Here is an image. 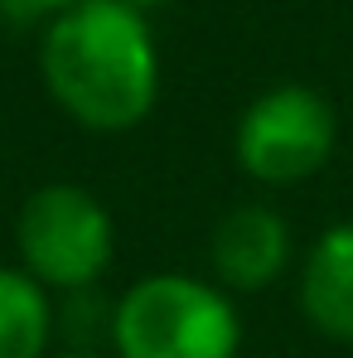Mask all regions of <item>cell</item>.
<instances>
[{"label": "cell", "mask_w": 353, "mask_h": 358, "mask_svg": "<svg viewBox=\"0 0 353 358\" xmlns=\"http://www.w3.org/2000/svg\"><path fill=\"white\" fill-rule=\"evenodd\" d=\"M39 78L63 117L92 136H126L160 102V44L141 10L82 0L39 39Z\"/></svg>", "instance_id": "cell-1"}, {"label": "cell", "mask_w": 353, "mask_h": 358, "mask_svg": "<svg viewBox=\"0 0 353 358\" xmlns=\"http://www.w3.org/2000/svg\"><path fill=\"white\" fill-rule=\"evenodd\" d=\"M242 310L213 276L145 271L136 276L107 320L112 358H237Z\"/></svg>", "instance_id": "cell-2"}, {"label": "cell", "mask_w": 353, "mask_h": 358, "mask_svg": "<svg viewBox=\"0 0 353 358\" xmlns=\"http://www.w3.org/2000/svg\"><path fill=\"white\" fill-rule=\"evenodd\" d=\"M117 262L112 208L73 179H49L24 194L15 213V266L29 271L54 300L97 291Z\"/></svg>", "instance_id": "cell-3"}, {"label": "cell", "mask_w": 353, "mask_h": 358, "mask_svg": "<svg viewBox=\"0 0 353 358\" xmlns=\"http://www.w3.org/2000/svg\"><path fill=\"white\" fill-rule=\"evenodd\" d=\"M339 145L334 102L310 83H271L261 87L233 126L237 170L261 189H295L315 179Z\"/></svg>", "instance_id": "cell-4"}, {"label": "cell", "mask_w": 353, "mask_h": 358, "mask_svg": "<svg viewBox=\"0 0 353 358\" xmlns=\"http://www.w3.org/2000/svg\"><path fill=\"white\" fill-rule=\"evenodd\" d=\"M295 257V228L291 218L266 203V199H247L233 203L213 233H208V276L228 291V296H261L276 281L291 276Z\"/></svg>", "instance_id": "cell-5"}, {"label": "cell", "mask_w": 353, "mask_h": 358, "mask_svg": "<svg viewBox=\"0 0 353 358\" xmlns=\"http://www.w3.org/2000/svg\"><path fill=\"white\" fill-rule=\"evenodd\" d=\"M295 305H300V320L319 339L353 349V218L329 223L300 252Z\"/></svg>", "instance_id": "cell-6"}, {"label": "cell", "mask_w": 353, "mask_h": 358, "mask_svg": "<svg viewBox=\"0 0 353 358\" xmlns=\"http://www.w3.org/2000/svg\"><path fill=\"white\" fill-rule=\"evenodd\" d=\"M54 339L59 300L15 262H0V358H49Z\"/></svg>", "instance_id": "cell-7"}, {"label": "cell", "mask_w": 353, "mask_h": 358, "mask_svg": "<svg viewBox=\"0 0 353 358\" xmlns=\"http://www.w3.org/2000/svg\"><path fill=\"white\" fill-rule=\"evenodd\" d=\"M73 5H82V0H0V15L10 24H54Z\"/></svg>", "instance_id": "cell-8"}, {"label": "cell", "mask_w": 353, "mask_h": 358, "mask_svg": "<svg viewBox=\"0 0 353 358\" xmlns=\"http://www.w3.org/2000/svg\"><path fill=\"white\" fill-rule=\"evenodd\" d=\"M49 358H107L102 349H54Z\"/></svg>", "instance_id": "cell-9"}, {"label": "cell", "mask_w": 353, "mask_h": 358, "mask_svg": "<svg viewBox=\"0 0 353 358\" xmlns=\"http://www.w3.org/2000/svg\"><path fill=\"white\" fill-rule=\"evenodd\" d=\"M121 5H131V10H141V15H150V10H160V5H170V0H121Z\"/></svg>", "instance_id": "cell-10"}]
</instances>
